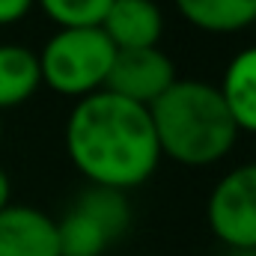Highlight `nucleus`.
I'll return each mask as SVG.
<instances>
[{"label": "nucleus", "mask_w": 256, "mask_h": 256, "mask_svg": "<svg viewBox=\"0 0 256 256\" xmlns=\"http://www.w3.org/2000/svg\"><path fill=\"white\" fill-rule=\"evenodd\" d=\"M66 152L96 188L131 191L161 164L149 108L98 90L80 98L66 120Z\"/></svg>", "instance_id": "1"}, {"label": "nucleus", "mask_w": 256, "mask_h": 256, "mask_svg": "<svg viewBox=\"0 0 256 256\" xmlns=\"http://www.w3.org/2000/svg\"><path fill=\"white\" fill-rule=\"evenodd\" d=\"M161 158L185 167H208L230 155L238 140V126L208 80L176 78V84L149 108Z\"/></svg>", "instance_id": "2"}, {"label": "nucleus", "mask_w": 256, "mask_h": 256, "mask_svg": "<svg viewBox=\"0 0 256 256\" xmlns=\"http://www.w3.org/2000/svg\"><path fill=\"white\" fill-rule=\"evenodd\" d=\"M114 57L116 48L102 33V27H68L57 30L45 42L39 54V74L42 84L54 92L86 98L104 90Z\"/></svg>", "instance_id": "3"}, {"label": "nucleus", "mask_w": 256, "mask_h": 256, "mask_svg": "<svg viewBox=\"0 0 256 256\" xmlns=\"http://www.w3.org/2000/svg\"><path fill=\"white\" fill-rule=\"evenodd\" d=\"M208 226L238 254H256V161L230 170L208 194Z\"/></svg>", "instance_id": "4"}, {"label": "nucleus", "mask_w": 256, "mask_h": 256, "mask_svg": "<svg viewBox=\"0 0 256 256\" xmlns=\"http://www.w3.org/2000/svg\"><path fill=\"white\" fill-rule=\"evenodd\" d=\"M173 84H176L173 60L161 48H140V51H116L104 90L140 108H152Z\"/></svg>", "instance_id": "5"}, {"label": "nucleus", "mask_w": 256, "mask_h": 256, "mask_svg": "<svg viewBox=\"0 0 256 256\" xmlns=\"http://www.w3.org/2000/svg\"><path fill=\"white\" fill-rule=\"evenodd\" d=\"M0 256H60L57 220L42 208L9 202L0 212Z\"/></svg>", "instance_id": "6"}, {"label": "nucleus", "mask_w": 256, "mask_h": 256, "mask_svg": "<svg viewBox=\"0 0 256 256\" xmlns=\"http://www.w3.org/2000/svg\"><path fill=\"white\" fill-rule=\"evenodd\" d=\"M98 27L116 51L158 48L164 33V12L155 0H114Z\"/></svg>", "instance_id": "7"}, {"label": "nucleus", "mask_w": 256, "mask_h": 256, "mask_svg": "<svg viewBox=\"0 0 256 256\" xmlns=\"http://www.w3.org/2000/svg\"><path fill=\"white\" fill-rule=\"evenodd\" d=\"M218 90H220L238 131L256 134V45L238 51L230 60Z\"/></svg>", "instance_id": "8"}, {"label": "nucleus", "mask_w": 256, "mask_h": 256, "mask_svg": "<svg viewBox=\"0 0 256 256\" xmlns=\"http://www.w3.org/2000/svg\"><path fill=\"white\" fill-rule=\"evenodd\" d=\"M179 15L206 33H238L256 24V0H173Z\"/></svg>", "instance_id": "9"}, {"label": "nucleus", "mask_w": 256, "mask_h": 256, "mask_svg": "<svg viewBox=\"0 0 256 256\" xmlns=\"http://www.w3.org/2000/svg\"><path fill=\"white\" fill-rule=\"evenodd\" d=\"M39 86V54L24 45H0V110L24 104Z\"/></svg>", "instance_id": "10"}, {"label": "nucleus", "mask_w": 256, "mask_h": 256, "mask_svg": "<svg viewBox=\"0 0 256 256\" xmlns=\"http://www.w3.org/2000/svg\"><path fill=\"white\" fill-rule=\"evenodd\" d=\"M74 208H80L86 218H92L108 232L110 242L126 232L128 220H131V206H128L126 194L114 191V188H96V185H90L86 191L80 194V200L74 202Z\"/></svg>", "instance_id": "11"}, {"label": "nucleus", "mask_w": 256, "mask_h": 256, "mask_svg": "<svg viewBox=\"0 0 256 256\" xmlns=\"http://www.w3.org/2000/svg\"><path fill=\"white\" fill-rule=\"evenodd\" d=\"M57 242H60V256H102L110 244L108 232L80 208H72L57 220Z\"/></svg>", "instance_id": "12"}, {"label": "nucleus", "mask_w": 256, "mask_h": 256, "mask_svg": "<svg viewBox=\"0 0 256 256\" xmlns=\"http://www.w3.org/2000/svg\"><path fill=\"white\" fill-rule=\"evenodd\" d=\"M36 3L54 24H60V30H68V27H98L114 0H36Z\"/></svg>", "instance_id": "13"}, {"label": "nucleus", "mask_w": 256, "mask_h": 256, "mask_svg": "<svg viewBox=\"0 0 256 256\" xmlns=\"http://www.w3.org/2000/svg\"><path fill=\"white\" fill-rule=\"evenodd\" d=\"M36 0H0V24H15L21 21Z\"/></svg>", "instance_id": "14"}, {"label": "nucleus", "mask_w": 256, "mask_h": 256, "mask_svg": "<svg viewBox=\"0 0 256 256\" xmlns=\"http://www.w3.org/2000/svg\"><path fill=\"white\" fill-rule=\"evenodd\" d=\"M9 196H12V185H9V176H6V170L0 167V212L9 206Z\"/></svg>", "instance_id": "15"}]
</instances>
